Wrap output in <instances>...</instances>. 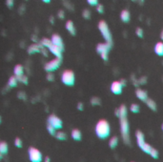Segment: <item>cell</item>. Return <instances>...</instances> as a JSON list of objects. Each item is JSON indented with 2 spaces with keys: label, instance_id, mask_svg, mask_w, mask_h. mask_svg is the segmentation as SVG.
Returning <instances> with one entry per match:
<instances>
[{
  "label": "cell",
  "instance_id": "6da1fadb",
  "mask_svg": "<svg viewBox=\"0 0 163 162\" xmlns=\"http://www.w3.org/2000/svg\"><path fill=\"white\" fill-rule=\"evenodd\" d=\"M94 131H95V135L98 138L106 139L107 137H109L111 134L110 123L106 119H100L95 125Z\"/></svg>",
  "mask_w": 163,
  "mask_h": 162
},
{
  "label": "cell",
  "instance_id": "7a4b0ae2",
  "mask_svg": "<svg viewBox=\"0 0 163 162\" xmlns=\"http://www.w3.org/2000/svg\"><path fill=\"white\" fill-rule=\"evenodd\" d=\"M119 123L122 139L126 144H129L130 143V126H129V122L127 119V115L119 117Z\"/></svg>",
  "mask_w": 163,
  "mask_h": 162
},
{
  "label": "cell",
  "instance_id": "3957f363",
  "mask_svg": "<svg viewBox=\"0 0 163 162\" xmlns=\"http://www.w3.org/2000/svg\"><path fill=\"white\" fill-rule=\"evenodd\" d=\"M98 30L100 31V33L102 34L103 38L105 39L106 43H109V44L113 45V37H112V34H111V31L109 29V26L107 24L106 21L101 20L98 22Z\"/></svg>",
  "mask_w": 163,
  "mask_h": 162
},
{
  "label": "cell",
  "instance_id": "277c9868",
  "mask_svg": "<svg viewBox=\"0 0 163 162\" xmlns=\"http://www.w3.org/2000/svg\"><path fill=\"white\" fill-rule=\"evenodd\" d=\"M61 81L64 85L72 87L75 82V75L72 70H65L61 74Z\"/></svg>",
  "mask_w": 163,
  "mask_h": 162
},
{
  "label": "cell",
  "instance_id": "5b68a950",
  "mask_svg": "<svg viewBox=\"0 0 163 162\" xmlns=\"http://www.w3.org/2000/svg\"><path fill=\"white\" fill-rule=\"evenodd\" d=\"M113 45L109 44V43H99V44L97 45V53L98 54H100L101 58L103 59L104 61L108 60V54L110 52L111 48H112Z\"/></svg>",
  "mask_w": 163,
  "mask_h": 162
},
{
  "label": "cell",
  "instance_id": "8992f818",
  "mask_svg": "<svg viewBox=\"0 0 163 162\" xmlns=\"http://www.w3.org/2000/svg\"><path fill=\"white\" fill-rule=\"evenodd\" d=\"M28 155L31 162H41L43 159L42 153L34 147H30L28 149Z\"/></svg>",
  "mask_w": 163,
  "mask_h": 162
},
{
  "label": "cell",
  "instance_id": "52a82bcc",
  "mask_svg": "<svg viewBox=\"0 0 163 162\" xmlns=\"http://www.w3.org/2000/svg\"><path fill=\"white\" fill-rule=\"evenodd\" d=\"M61 59H58V58H54V59H52L49 62L45 63L44 65V70L47 72V73H53V72L56 71L57 69L60 67L61 65Z\"/></svg>",
  "mask_w": 163,
  "mask_h": 162
},
{
  "label": "cell",
  "instance_id": "ba28073f",
  "mask_svg": "<svg viewBox=\"0 0 163 162\" xmlns=\"http://www.w3.org/2000/svg\"><path fill=\"white\" fill-rule=\"evenodd\" d=\"M47 124H50L55 129V130H59L63 127V122L61 120V118H59L55 115H49V117L47 118Z\"/></svg>",
  "mask_w": 163,
  "mask_h": 162
},
{
  "label": "cell",
  "instance_id": "9c48e42d",
  "mask_svg": "<svg viewBox=\"0 0 163 162\" xmlns=\"http://www.w3.org/2000/svg\"><path fill=\"white\" fill-rule=\"evenodd\" d=\"M51 40H52V43L53 45L56 46V47L60 48L62 51H64V42L62 37L60 36L58 34H52V37H51Z\"/></svg>",
  "mask_w": 163,
  "mask_h": 162
},
{
  "label": "cell",
  "instance_id": "30bf717a",
  "mask_svg": "<svg viewBox=\"0 0 163 162\" xmlns=\"http://www.w3.org/2000/svg\"><path fill=\"white\" fill-rule=\"evenodd\" d=\"M110 89L113 95H120L122 94V91H123V86L121 85L120 81H113L111 84Z\"/></svg>",
  "mask_w": 163,
  "mask_h": 162
},
{
  "label": "cell",
  "instance_id": "8fae6325",
  "mask_svg": "<svg viewBox=\"0 0 163 162\" xmlns=\"http://www.w3.org/2000/svg\"><path fill=\"white\" fill-rule=\"evenodd\" d=\"M136 138H137V145H138V147L141 149L143 147L144 144L146 143V142H145V135H144V134L141 132V131L137 130V132H136Z\"/></svg>",
  "mask_w": 163,
  "mask_h": 162
},
{
  "label": "cell",
  "instance_id": "7c38bea8",
  "mask_svg": "<svg viewBox=\"0 0 163 162\" xmlns=\"http://www.w3.org/2000/svg\"><path fill=\"white\" fill-rule=\"evenodd\" d=\"M48 51L50 52L51 54H53L54 56L58 59H61L62 60V50L60 49V48L56 47V46H54V45H52L50 47V49L48 50Z\"/></svg>",
  "mask_w": 163,
  "mask_h": 162
},
{
  "label": "cell",
  "instance_id": "4fadbf2b",
  "mask_svg": "<svg viewBox=\"0 0 163 162\" xmlns=\"http://www.w3.org/2000/svg\"><path fill=\"white\" fill-rule=\"evenodd\" d=\"M136 96H137L139 100L143 102H146L149 98H148V93L146 91H144L142 89H137L136 90Z\"/></svg>",
  "mask_w": 163,
  "mask_h": 162
},
{
  "label": "cell",
  "instance_id": "5bb4252c",
  "mask_svg": "<svg viewBox=\"0 0 163 162\" xmlns=\"http://www.w3.org/2000/svg\"><path fill=\"white\" fill-rule=\"evenodd\" d=\"M41 49H42V46L40 44H32L28 47V54H36V53H41Z\"/></svg>",
  "mask_w": 163,
  "mask_h": 162
},
{
  "label": "cell",
  "instance_id": "9a60e30c",
  "mask_svg": "<svg viewBox=\"0 0 163 162\" xmlns=\"http://www.w3.org/2000/svg\"><path fill=\"white\" fill-rule=\"evenodd\" d=\"M65 28H66V30L70 33L73 36L75 35L76 34V31H75V27H74V24L72 20H67L66 21V24H65Z\"/></svg>",
  "mask_w": 163,
  "mask_h": 162
},
{
  "label": "cell",
  "instance_id": "2e32d148",
  "mask_svg": "<svg viewBox=\"0 0 163 162\" xmlns=\"http://www.w3.org/2000/svg\"><path fill=\"white\" fill-rule=\"evenodd\" d=\"M120 19L124 23H128L131 20V14L128 10H122L120 13Z\"/></svg>",
  "mask_w": 163,
  "mask_h": 162
},
{
  "label": "cell",
  "instance_id": "e0dca14e",
  "mask_svg": "<svg viewBox=\"0 0 163 162\" xmlns=\"http://www.w3.org/2000/svg\"><path fill=\"white\" fill-rule=\"evenodd\" d=\"M71 136L74 141H80L82 139V134L78 129H73L71 132Z\"/></svg>",
  "mask_w": 163,
  "mask_h": 162
},
{
  "label": "cell",
  "instance_id": "ac0fdd59",
  "mask_svg": "<svg viewBox=\"0 0 163 162\" xmlns=\"http://www.w3.org/2000/svg\"><path fill=\"white\" fill-rule=\"evenodd\" d=\"M13 74H14V76H16V77H19V76L24 75V67L21 64L15 65V67L13 68Z\"/></svg>",
  "mask_w": 163,
  "mask_h": 162
},
{
  "label": "cell",
  "instance_id": "d6986e66",
  "mask_svg": "<svg viewBox=\"0 0 163 162\" xmlns=\"http://www.w3.org/2000/svg\"><path fill=\"white\" fill-rule=\"evenodd\" d=\"M154 51H155L157 55L163 56V42H157V44H156V46H155Z\"/></svg>",
  "mask_w": 163,
  "mask_h": 162
},
{
  "label": "cell",
  "instance_id": "ffe728a7",
  "mask_svg": "<svg viewBox=\"0 0 163 162\" xmlns=\"http://www.w3.org/2000/svg\"><path fill=\"white\" fill-rule=\"evenodd\" d=\"M41 46L43 48H46V49H50V47L53 45V43H52V40L51 39H49V38H46V37H44V38H42L41 40H40V43H39Z\"/></svg>",
  "mask_w": 163,
  "mask_h": 162
},
{
  "label": "cell",
  "instance_id": "44dd1931",
  "mask_svg": "<svg viewBox=\"0 0 163 162\" xmlns=\"http://www.w3.org/2000/svg\"><path fill=\"white\" fill-rule=\"evenodd\" d=\"M9 152V145L6 141H2L0 143V153L1 155H6Z\"/></svg>",
  "mask_w": 163,
  "mask_h": 162
},
{
  "label": "cell",
  "instance_id": "7402d4cb",
  "mask_svg": "<svg viewBox=\"0 0 163 162\" xmlns=\"http://www.w3.org/2000/svg\"><path fill=\"white\" fill-rule=\"evenodd\" d=\"M17 83H18V79H17L16 76H11L9 78V80H8V86L11 87V88H14V87H16L17 86Z\"/></svg>",
  "mask_w": 163,
  "mask_h": 162
},
{
  "label": "cell",
  "instance_id": "603a6c76",
  "mask_svg": "<svg viewBox=\"0 0 163 162\" xmlns=\"http://www.w3.org/2000/svg\"><path fill=\"white\" fill-rule=\"evenodd\" d=\"M118 145V137L117 135H114L113 137H111V139L109 140V146L111 149L117 148V146Z\"/></svg>",
  "mask_w": 163,
  "mask_h": 162
},
{
  "label": "cell",
  "instance_id": "cb8c5ba5",
  "mask_svg": "<svg viewBox=\"0 0 163 162\" xmlns=\"http://www.w3.org/2000/svg\"><path fill=\"white\" fill-rule=\"evenodd\" d=\"M145 103H146V105L148 106V107H149V109H151L152 111H154V112L157 111V103H156V101H155V100H153V99L149 98V99H148V100H147Z\"/></svg>",
  "mask_w": 163,
  "mask_h": 162
},
{
  "label": "cell",
  "instance_id": "d4e9b609",
  "mask_svg": "<svg viewBox=\"0 0 163 162\" xmlns=\"http://www.w3.org/2000/svg\"><path fill=\"white\" fill-rule=\"evenodd\" d=\"M55 137H56V139L60 140V141H64V140H66V139H67V135H66V133L59 131V132L56 133Z\"/></svg>",
  "mask_w": 163,
  "mask_h": 162
},
{
  "label": "cell",
  "instance_id": "484cf974",
  "mask_svg": "<svg viewBox=\"0 0 163 162\" xmlns=\"http://www.w3.org/2000/svg\"><path fill=\"white\" fill-rule=\"evenodd\" d=\"M141 150H142V152H144L145 154H148V155H150V153L152 152V150H153V147L150 145V144H148V143H145L143 145V147L141 148Z\"/></svg>",
  "mask_w": 163,
  "mask_h": 162
},
{
  "label": "cell",
  "instance_id": "4316f807",
  "mask_svg": "<svg viewBox=\"0 0 163 162\" xmlns=\"http://www.w3.org/2000/svg\"><path fill=\"white\" fill-rule=\"evenodd\" d=\"M140 110L139 105L137 104V103H133V104L130 106V111L133 113V114H138Z\"/></svg>",
  "mask_w": 163,
  "mask_h": 162
},
{
  "label": "cell",
  "instance_id": "83f0119b",
  "mask_svg": "<svg viewBox=\"0 0 163 162\" xmlns=\"http://www.w3.org/2000/svg\"><path fill=\"white\" fill-rule=\"evenodd\" d=\"M90 102L92 106H98V105L101 104V99L99 97H97V96H93V97L91 98Z\"/></svg>",
  "mask_w": 163,
  "mask_h": 162
},
{
  "label": "cell",
  "instance_id": "f1b7e54d",
  "mask_svg": "<svg viewBox=\"0 0 163 162\" xmlns=\"http://www.w3.org/2000/svg\"><path fill=\"white\" fill-rule=\"evenodd\" d=\"M47 131L49 132V134L51 135H54L55 136V135H56V130L53 128L52 125H50V124H47Z\"/></svg>",
  "mask_w": 163,
  "mask_h": 162
},
{
  "label": "cell",
  "instance_id": "f546056e",
  "mask_svg": "<svg viewBox=\"0 0 163 162\" xmlns=\"http://www.w3.org/2000/svg\"><path fill=\"white\" fill-rule=\"evenodd\" d=\"M17 79H18V82H20V83H22V84L24 85H27L28 83H29V80H28V76L27 75H22V76H19V77H17Z\"/></svg>",
  "mask_w": 163,
  "mask_h": 162
},
{
  "label": "cell",
  "instance_id": "4dcf8cb0",
  "mask_svg": "<svg viewBox=\"0 0 163 162\" xmlns=\"http://www.w3.org/2000/svg\"><path fill=\"white\" fill-rule=\"evenodd\" d=\"M82 16L85 18V19H90L91 18V12L88 9H84L82 11Z\"/></svg>",
  "mask_w": 163,
  "mask_h": 162
},
{
  "label": "cell",
  "instance_id": "1f68e13d",
  "mask_svg": "<svg viewBox=\"0 0 163 162\" xmlns=\"http://www.w3.org/2000/svg\"><path fill=\"white\" fill-rule=\"evenodd\" d=\"M14 145H15V147H17V148H22V146H23V141L21 140V138L16 137V138L14 139Z\"/></svg>",
  "mask_w": 163,
  "mask_h": 162
},
{
  "label": "cell",
  "instance_id": "d6a6232c",
  "mask_svg": "<svg viewBox=\"0 0 163 162\" xmlns=\"http://www.w3.org/2000/svg\"><path fill=\"white\" fill-rule=\"evenodd\" d=\"M158 155H159V153H158V151H157V149L153 148V150H152V152L150 153L151 157H153V158L157 159V158H158Z\"/></svg>",
  "mask_w": 163,
  "mask_h": 162
},
{
  "label": "cell",
  "instance_id": "836d02e7",
  "mask_svg": "<svg viewBox=\"0 0 163 162\" xmlns=\"http://www.w3.org/2000/svg\"><path fill=\"white\" fill-rule=\"evenodd\" d=\"M136 34H137L138 37L142 38V37H143V29L140 27H137V29H136Z\"/></svg>",
  "mask_w": 163,
  "mask_h": 162
},
{
  "label": "cell",
  "instance_id": "e575fe53",
  "mask_svg": "<svg viewBox=\"0 0 163 162\" xmlns=\"http://www.w3.org/2000/svg\"><path fill=\"white\" fill-rule=\"evenodd\" d=\"M57 17L59 18V19H64L65 18V12H64L63 10H59L58 12H57Z\"/></svg>",
  "mask_w": 163,
  "mask_h": 162
},
{
  "label": "cell",
  "instance_id": "d590c367",
  "mask_svg": "<svg viewBox=\"0 0 163 162\" xmlns=\"http://www.w3.org/2000/svg\"><path fill=\"white\" fill-rule=\"evenodd\" d=\"M87 3L89 4L90 6H93V7H97V5L99 4L97 0H88Z\"/></svg>",
  "mask_w": 163,
  "mask_h": 162
},
{
  "label": "cell",
  "instance_id": "8d00e7d4",
  "mask_svg": "<svg viewBox=\"0 0 163 162\" xmlns=\"http://www.w3.org/2000/svg\"><path fill=\"white\" fill-rule=\"evenodd\" d=\"M97 12L98 13V14H103L104 13V6L102 5V4H98L97 7Z\"/></svg>",
  "mask_w": 163,
  "mask_h": 162
},
{
  "label": "cell",
  "instance_id": "74e56055",
  "mask_svg": "<svg viewBox=\"0 0 163 162\" xmlns=\"http://www.w3.org/2000/svg\"><path fill=\"white\" fill-rule=\"evenodd\" d=\"M46 77H47V80L53 81L54 80V74H53V73H48L46 75Z\"/></svg>",
  "mask_w": 163,
  "mask_h": 162
},
{
  "label": "cell",
  "instance_id": "f35d334b",
  "mask_svg": "<svg viewBox=\"0 0 163 162\" xmlns=\"http://www.w3.org/2000/svg\"><path fill=\"white\" fill-rule=\"evenodd\" d=\"M138 83H139V85L146 84L147 83V77L146 76H142V77H140L139 79H138Z\"/></svg>",
  "mask_w": 163,
  "mask_h": 162
},
{
  "label": "cell",
  "instance_id": "ab89813d",
  "mask_svg": "<svg viewBox=\"0 0 163 162\" xmlns=\"http://www.w3.org/2000/svg\"><path fill=\"white\" fill-rule=\"evenodd\" d=\"M17 95H18V98H20V99H24V100H26V94L24 93V92H19L18 94H17Z\"/></svg>",
  "mask_w": 163,
  "mask_h": 162
},
{
  "label": "cell",
  "instance_id": "60d3db41",
  "mask_svg": "<svg viewBox=\"0 0 163 162\" xmlns=\"http://www.w3.org/2000/svg\"><path fill=\"white\" fill-rule=\"evenodd\" d=\"M6 5H7V7L11 9V8L13 7V5H14V1H13V0H7Z\"/></svg>",
  "mask_w": 163,
  "mask_h": 162
},
{
  "label": "cell",
  "instance_id": "b9f144b4",
  "mask_svg": "<svg viewBox=\"0 0 163 162\" xmlns=\"http://www.w3.org/2000/svg\"><path fill=\"white\" fill-rule=\"evenodd\" d=\"M76 108L78 109L79 111H83L84 110V103H82V102H78V103H77Z\"/></svg>",
  "mask_w": 163,
  "mask_h": 162
},
{
  "label": "cell",
  "instance_id": "7bdbcfd3",
  "mask_svg": "<svg viewBox=\"0 0 163 162\" xmlns=\"http://www.w3.org/2000/svg\"><path fill=\"white\" fill-rule=\"evenodd\" d=\"M64 6H66L69 10H72L73 11V6H72V4L71 3H69V2H67V1H64Z\"/></svg>",
  "mask_w": 163,
  "mask_h": 162
},
{
  "label": "cell",
  "instance_id": "ee69618b",
  "mask_svg": "<svg viewBox=\"0 0 163 162\" xmlns=\"http://www.w3.org/2000/svg\"><path fill=\"white\" fill-rule=\"evenodd\" d=\"M41 53L43 54V55H45V56H48V53H47L46 48H43V47H42V49H41Z\"/></svg>",
  "mask_w": 163,
  "mask_h": 162
},
{
  "label": "cell",
  "instance_id": "f6af8a7d",
  "mask_svg": "<svg viewBox=\"0 0 163 162\" xmlns=\"http://www.w3.org/2000/svg\"><path fill=\"white\" fill-rule=\"evenodd\" d=\"M120 83H121V85L123 86V88H124V87L127 85V80L126 79H124V78L123 79H120Z\"/></svg>",
  "mask_w": 163,
  "mask_h": 162
},
{
  "label": "cell",
  "instance_id": "bcb514c9",
  "mask_svg": "<svg viewBox=\"0 0 163 162\" xmlns=\"http://www.w3.org/2000/svg\"><path fill=\"white\" fill-rule=\"evenodd\" d=\"M114 115H116L117 116V117L119 118V109H118V108L114 110Z\"/></svg>",
  "mask_w": 163,
  "mask_h": 162
},
{
  "label": "cell",
  "instance_id": "7dc6e473",
  "mask_svg": "<svg viewBox=\"0 0 163 162\" xmlns=\"http://www.w3.org/2000/svg\"><path fill=\"white\" fill-rule=\"evenodd\" d=\"M44 162H51L50 156H46V157L44 158Z\"/></svg>",
  "mask_w": 163,
  "mask_h": 162
},
{
  "label": "cell",
  "instance_id": "c3c4849f",
  "mask_svg": "<svg viewBox=\"0 0 163 162\" xmlns=\"http://www.w3.org/2000/svg\"><path fill=\"white\" fill-rule=\"evenodd\" d=\"M50 19H51V23H52V24H53V23H54V18H53V16H51L50 17Z\"/></svg>",
  "mask_w": 163,
  "mask_h": 162
},
{
  "label": "cell",
  "instance_id": "681fc988",
  "mask_svg": "<svg viewBox=\"0 0 163 162\" xmlns=\"http://www.w3.org/2000/svg\"><path fill=\"white\" fill-rule=\"evenodd\" d=\"M160 38H161V40L163 41V29L161 31V33H160Z\"/></svg>",
  "mask_w": 163,
  "mask_h": 162
},
{
  "label": "cell",
  "instance_id": "f907efd6",
  "mask_svg": "<svg viewBox=\"0 0 163 162\" xmlns=\"http://www.w3.org/2000/svg\"><path fill=\"white\" fill-rule=\"evenodd\" d=\"M43 2L44 3H51L50 0H43Z\"/></svg>",
  "mask_w": 163,
  "mask_h": 162
},
{
  "label": "cell",
  "instance_id": "816d5d0a",
  "mask_svg": "<svg viewBox=\"0 0 163 162\" xmlns=\"http://www.w3.org/2000/svg\"><path fill=\"white\" fill-rule=\"evenodd\" d=\"M161 128H162V131H163V124H162V126H161Z\"/></svg>",
  "mask_w": 163,
  "mask_h": 162
}]
</instances>
